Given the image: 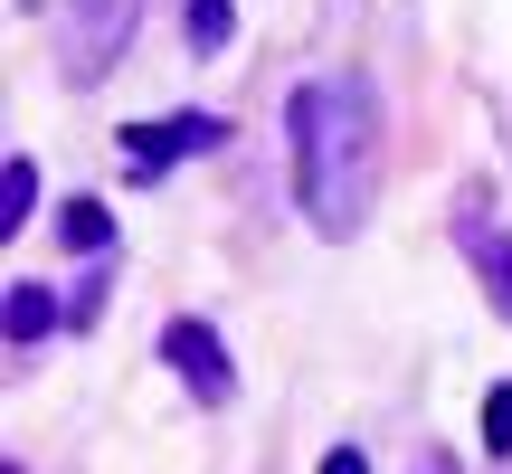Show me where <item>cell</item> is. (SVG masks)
Wrapping results in <instances>:
<instances>
[{"label":"cell","mask_w":512,"mask_h":474,"mask_svg":"<svg viewBox=\"0 0 512 474\" xmlns=\"http://www.w3.org/2000/svg\"><path fill=\"white\" fill-rule=\"evenodd\" d=\"M294 200L323 237H361L370 181H380V95L361 76H313L294 86Z\"/></svg>","instance_id":"1"},{"label":"cell","mask_w":512,"mask_h":474,"mask_svg":"<svg viewBox=\"0 0 512 474\" xmlns=\"http://www.w3.org/2000/svg\"><path fill=\"white\" fill-rule=\"evenodd\" d=\"M133 38V0H67L57 10V67L76 76V86H95V76L124 57Z\"/></svg>","instance_id":"2"},{"label":"cell","mask_w":512,"mask_h":474,"mask_svg":"<svg viewBox=\"0 0 512 474\" xmlns=\"http://www.w3.org/2000/svg\"><path fill=\"white\" fill-rule=\"evenodd\" d=\"M209 143H228L219 114H162V124H124V171H133V181H162L181 152H209Z\"/></svg>","instance_id":"3"},{"label":"cell","mask_w":512,"mask_h":474,"mask_svg":"<svg viewBox=\"0 0 512 474\" xmlns=\"http://www.w3.org/2000/svg\"><path fill=\"white\" fill-rule=\"evenodd\" d=\"M162 361L190 380V399H209V408H228V399H238V361H228V342H219L209 323H190V313L162 332Z\"/></svg>","instance_id":"4"},{"label":"cell","mask_w":512,"mask_h":474,"mask_svg":"<svg viewBox=\"0 0 512 474\" xmlns=\"http://www.w3.org/2000/svg\"><path fill=\"white\" fill-rule=\"evenodd\" d=\"M465 256H475V275H484V294H494V313L512 323V237L484 219V209H465V237H456Z\"/></svg>","instance_id":"5"},{"label":"cell","mask_w":512,"mask_h":474,"mask_svg":"<svg viewBox=\"0 0 512 474\" xmlns=\"http://www.w3.org/2000/svg\"><path fill=\"white\" fill-rule=\"evenodd\" d=\"M57 228H67V247H76V256H105V247H114L105 200H67V209H57Z\"/></svg>","instance_id":"6"},{"label":"cell","mask_w":512,"mask_h":474,"mask_svg":"<svg viewBox=\"0 0 512 474\" xmlns=\"http://www.w3.org/2000/svg\"><path fill=\"white\" fill-rule=\"evenodd\" d=\"M181 29H190V48H200V57H219L228 38H238V0H190Z\"/></svg>","instance_id":"7"},{"label":"cell","mask_w":512,"mask_h":474,"mask_svg":"<svg viewBox=\"0 0 512 474\" xmlns=\"http://www.w3.org/2000/svg\"><path fill=\"white\" fill-rule=\"evenodd\" d=\"M29 209H38V171H29V162H10V171H0V237L29 228Z\"/></svg>","instance_id":"8"},{"label":"cell","mask_w":512,"mask_h":474,"mask_svg":"<svg viewBox=\"0 0 512 474\" xmlns=\"http://www.w3.org/2000/svg\"><path fill=\"white\" fill-rule=\"evenodd\" d=\"M57 323V294L48 285H10V342H38Z\"/></svg>","instance_id":"9"},{"label":"cell","mask_w":512,"mask_h":474,"mask_svg":"<svg viewBox=\"0 0 512 474\" xmlns=\"http://www.w3.org/2000/svg\"><path fill=\"white\" fill-rule=\"evenodd\" d=\"M484 456H512V380L484 389Z\"/></svg>","instance_id":"10"},{"label":"cell","mask_w":512,"mask_h":474,"mask_svg":"<svg viewBox=\"0 0 512 474\" xmlns=\"http://www.w3.org/2000/svg\"><path fill=\"white\" fill-rule=\"evenodd\" d=\"M323 474H370V456H361V446H332V456H323Z\"/></svg>","instance_id":"11"}]
</instances>
